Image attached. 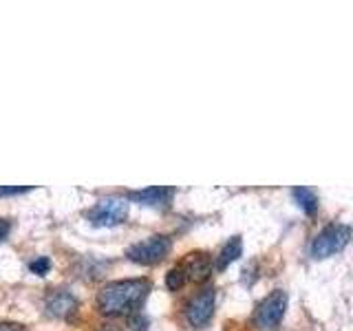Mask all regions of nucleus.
Wrapping results in <instances>:
<instances>
[{
    "label": "nucleus",
    "instance_id": "f257e3e1",
    "mask_svg": "<svg viewBox=\"0 0 353 331\" xmlns=\"http://www.w3.org/2000/svg\"><path fill=\"white\" fill-rule=\"evenodd\" d=\"M150 290L152 283L148 279H124L106 283L97 294V309L110 318L139 314Z\"/></svg>",
    "mask_w": 353,
    "mask_h": 331
},
{
    "label": "nucleus",
    "instance_id": "f03ea898",
    "mask_svg": "<svg viewBox=\"0 0 353 331\" xmlns=\"http://www.w3.org/2000/svg\"><path fill=\"white\" fill-rule=\"evenodd\" d=\"M351 237H353V230L349 225L331 223L320 230L312 239V243H309V254H312V259H316V261L329 259V257H334V254L345 250L349 245Z\"/></svg>",
    "mask_w": 353,
    "mask_h": 331
},
{
    "label": "nucleus",
    "instance_id": "7ed1b4c3",
    "mask_svg": "<svg viewBox=\"0 0 353 331\" xmlns=\"http://www.w3.org/2000/svg\"><path fill=\"white\" fill-rule=\"evenodd\" d=\"M128 219V201L121 197H104L86 210V221L95 228H115Z\"/></svg>",
    "mask_w": 353,
    "mask_h": 331
},
{
    "label": "nucleus",
    "instance_id": "20e7f679",
    "mask_svg": "<svg viewBox=\"0 0 353 331\" xmlns=\"http://www.w3.org/2000/svg\"><path fill=\"white\" fill-rule=\"evenodd\" d=\"M287 303H290L287 292H283V290L270 292L256 305V309H254V325L263 331H274L283 323L285 312H287Z\"/></svg>",
    "mask_w": 353,
    "mask_h": 331
},
{
    "label": "nucleus",
    "instance_id": "39448f33",
    "mask_svg": "<svg viewBox=\"0 0 353 331\" xmlns=\"http://www.w3.org/2000/svg\"><path fill=\"white\" fill-rule=\"evenodd\" d=\"M172 250V241L165 234H152L143 241L132 243V245L126 250V259L139 265H157L159 261H163Z\"/></svg>",
    "mask_w": 353,
    "mask_h": 331
},
{
    "label": "nucleus",
    "instance_id": "423d86ee",
    "mask_svg": "<svg viewBox=\"0 0 353 331\" xmlns=\"http://www.w3.org/2000/svg\"><path fill=\"white\" fill-rule=\"evenodd\" d=\"M214 303H216V292L214 287H205L199 294L190 298V303L185 305V318L194 329H203L214 316Z\"/></svg>",
    "mask_w": 353,
    "mask_h": 331
},
{
    "label": "nucleus",
    "instance_id": "0eeeda50",
    "mask_svg": "<svg viewBox=\"0 0 353 331\" xmlns=\"http://www.w3.org/2000/svg\"><path fill=\"white\" fill-rule=\"evenodd\" d=\"M181 272L185 276V281L203 283L208 281V276L212 274V259L208 252H190L185 254V259L181 261Z\"/></svg>",
    "mask_w": 353,
    "mask_h": 331
},
{
    "label": "nucleus",
    "instance_id": "6e6552de",
    "mask_svg": "<svg viewBox=\"0 0 353 331\" xmlns=\"http://www.w3.org/2000/svg\"><path fill=\"white\" fill-rule=\"evenodd\" d=\"M44 312L53 318H71L77 312V298L69 290H53L44 298Z\"/></svg>",
    "mask_w": 353,
    "mask_h": 331
},
{
    "label": "nucleus",
    "instance_id": "1a4fd4ad",
    "mask_svg": "<svg viewBox=\"0 0 353 331\" xmlns=\"http://www.w3.org/2000/svg\"><path fill=\"white\" fill-rule=\"evenodd\" d=\"M174 197V188L168 185H150L143 190H132L126 194V201H135L141 205H168Z\"/></svg>",
    "mask_w": 353,
    "mask_h": 331
},
{
    "label": "nucleus",
    "instance_id": "9d476101",
    "mask_svg": "<svg viewBox=\"0 0 353 331\" xmlns=\"http://www.w3.org/2000/svg\"><path fill=\"white\" fill-rule=\"evenodd\" d=\"M292 199L296 201V205L303 210L305 214H316V210L320 205L318 201V194L307 185H296L292 188Z\"/></svg>",
    "mask_w": 353,
    "mask_h": 331
},
{
    "label": "nucleus",
    "instance_id": "9b49d317",
    "mask_svg": "<svg viewBox=\"0 0 353 331\" xmlns=\"http://www.w3.org/2000/svg\"><path fill=\"white\" fill-rule=\"evenodd\" d=\"M243 254V239L241 237H232L223 248H221L219 257H216V270H225L234 263Z\"/></svg>",
    "mask_w": 353,
    "mask_h": 331
},
{
    "label": "nucleus",
    "instance_id": "f8f14e48",
    "mask_svg": "<svg viewBox=\"0 0 353 331\" xmlns=\"http://www.w3.org/2000/svg\"><path fill=\"white\" fill-rule=\"evenodd\" d=\"M183 285H185V276L179 265H176V268H172L168 274H165V287H168L170 292H176V290H181Z\"/></svg>",
    "mask_w": 353,
    "mask_h": 331
},
{
    "label": "nucleus",
    "instance_id": "ddd939ff",
    "mask_svg": "<svg viewBox=\"0 0 353 331\" xmlns=\"http://www.w3.org/2000/svg\"><path fill=\"white\" fill-rule=\"evenodd\" d=\"M29 270L36 274V276H44V274L51 270V261L47 257H38V259H33L29 263Z\"/></svg>",
    "mask_w": 353,
    "mask_h": 331
},
{
    "label": "nucleus",
    "instance_id": "4468645a",
    "mask_svg": "<svg viewBox=\"0 0 353 331\" xmlns=\"http://www.w3.org/2000/svg\"><path fill=\"white\" fill-rule=\"evenodd\" d=\"M31 185H0V197H14V194H25L31 192Z\"/></svg>",
    "mask_w": 353,
    "mask_h": 331
},
{
    "label": "nucleus",
    "instance_id": "2eb2a0df",
    "mask_svg": "<svg viewBox=\"0 0 353 331\" xmlns=\"http://www.w3.org/2000/svg\"><path fill=\"white\" fill-rule=\"evenodd\" d=\"M130 327H132V331H146L148 329V318L141 316V314H135V318L130 320Z\"/></svg>",
    "mask_w": 353,
    "mask_h": 331
},
{
    "label": "nucleus",
    "instance_id": "dca6fc26",
    "mask_svg": "<svg viewBox=\"0 0 353 331\" xmlns=\"http://www.w3.org/2000/svg\"><path fill=\"white\" fill-rule=\"evenodd\" d=\"M0 331H27V329L18 323H0Z\"/></svg>",
    "mask_w": 353,
    "mask_h": 331
},
{
    "label": "nucleus",
    "instance_id": "f3484780",
    "mask_svg": "<svg viewBox=\"0 0 353 331\" xmlns=\"http://www.w3.org/2000/svg\"><path fill=\"white\" fill-rule=\"evenodd\" d=\"M9 230H11V223L7 219H0V241H3L7 234H9Z\"/></svg>",
    "mask_w": 353,
    "mask_h": 331
}]
</instances>
